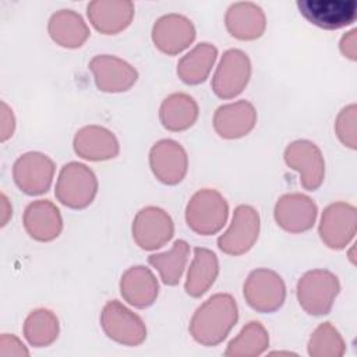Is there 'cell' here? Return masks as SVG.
I'll return each mask as SVG.
<instances>
[{"label": "cell", "mask_w": 357, "mask_h": 357, "mask_svg": "<svg viewBox=\"0 0 357 357\" xmlns=\"http://www.w3.org/2000/svg\"><path fill=\"white\" fill-rule=\"evenodd\" d=\"M236 300L230 294H215L194 314L190 332L192 337L206 346L220 343L237 321Z\"/></svg>", "instance_id": "1"}, {"label": "cell", "mask_w": 357, "mask_h": 357, "mask_svg": "<svg viewBox=\"0 0 357 357\" xmlns=\"http://www.w3.org/2000/svg\"><path fill=\"white\" fill-rule=\"evenodd\" d=\"M226 199L215 190L204 188L192 195L185 209V220L191 230L209 236L219 231L227 219Z\"/></svg>", "instance_id": "2"}, {"label": "cell", "mask_w": 357, "mask_h": 357, "mask_svg": "<svg viewBox=\"0 0 357 357\" xmlns=\"http://www.w3.org/2000/svg\"><path fill=\"white\" fill-rule=\"evenodd\" d=\"M98 191V181L93 172L82 163L71 162L60 170L56 197L57 199L73 209L88 206Z\"/></svg>", "instance_id": "3"}, {"label": "cell", "mask_w": 357, "mask_h": 357, "mask_svg": "<svg viewBox=\"0 0 357 357\" xmlns=\"http://www.w3.org/2000/svg\"><path fill=\"white\" fill-rule=\"evenodd\" d=\"M339 293L337 278L325 269L307 272L297 284L300 305L312 315L328 314Z\"/></svg>", "instance_id": "4"}, {"label": "cell", "mask_w": 357, "mask_h": 357, "mask_svg": "<svg viewBox=\"0 0 357 357\" xmlns=\"http://www.w3.org/2000/svg\"><path fill=\"white\" fill-rule=\"evenodd\" d=\"M300 14L312 25L322 29H339L356 21L354 0H298Z\"/></svg>", "instance_id": "5"}, {"label": "cell", "mask_w": 357, "mask_h": 357, "mask_svg": "<svg viewBox=\"0 0 357 357\" xmlns=\"http://www.w3.org/2000/svg\"><path fill=\"white\" fill-rule=\"evenodd\" d=\"M286 287L282 278L269 269H255L244 283V298L259 312H273L282 307Z\"/></svg>", "instance_id": "6"}, {"label": "cell", "mask_w": 357, "mask_h": 357, "mask_svg": "<svg viewBox=\"0 0 357 357\" xmlns=\"http://www.w3.org/2000/svg\"><path fill=\"white\" fill-rule=\"evenodd\" d=\"M251 75V63L248 56L238 50L225 52L212 78V89L222 99L237 96L248 84Z\"/></svg>", "instance_id": "7"}, {"label": "cell", "mask_w": 357, "mask_h": 357, "mask_svg": "<svg viewBox=\"0 0 357 357\" xmlns=\"http://www.w3.org/2000/svg\"><path fill=\"white\" fill-rule=\"evenodd\" d=\"M258 233V212L250 205H238L234 209L230 227L218 238V245L226 254L241 255L254 245Z\"/></svg>", "instance_id": "8"}, {"label": "cell", "mask_w": 357, "mask_h": 357, "mask_svg": "<svg viewBox=\"0 0 357 357\" xmlns=\"http://www.w3.org/2000/svg\"><path fill=\"white\" fill-rule=\"evenodd\" d=\"M53 174V160L39 152H28L21 155L14 163L13 169L15 184L28 195L46 192L52 184Z\"/></svg>", "instance_id": "9"}, {"label": "cell", "mask_w": 357, "mask_h": 357, "mask_svg": "<svg viewBox=\"0 0 357 357\" xmlns=\"http://www.w3.org/2000/svg\"><path fill=\"white\" fill-rule=\"evenodd\" d=\"M103 331L119 343L135 346L146 337V329L138 315L117 300L109 301L100 315Z\"/></svg>", "instance_id": "10"}, {"label": "cell", "mask_w": 357, "mask_h": 357, "mask_svg": "<svg viewBox=\"0 0 357 357\" xmlns=\"http://www.w3.org/2000/svg\"><path fill=\"white\" fill-rule=\"evenodd\" d=\"M284 160L291 169L300 173V181L305 190L314 191L321 185L325 163L322 153L315 144L305 139L289 144L284 151Z\"/></svg>", "instance_id": "11"}, {"label": "cell", "mask_w": 357, "mask_h": 357, "mask_svg": "<svg viewBox=\"0 0 357 357\" xmlns=\"http://www.w3.org/2000/svg\"><path fill=\"white\" fill-rule=\"evenodd\" d=\"M173 222L160 208L141 209L132 222V237L144 250H155L166 244L173 236Z\"/></svg>", "instance_id": "12"}, {"label": "cell", "mask_w": 357, "mask_h": 357, "mask_svg": "<svg viewBox=\"0 0 357 357\" xmlns=\"http://www.w3.org/2000/svg\"><path fill=\"white\" fill-rule=\"evenodd\" d=\"M195 39L192 22L181 14H166L160 17L152 28L155 46L166 54H177L187 49Z\"/></svg>", "instance_id": "13"}, {"label": "cell", "mask_w": 357, "mask_h": 357, "mask_svg": "<svg viewBox=\"0 0 357 357\" xmlns=\"http://www.w3.org/2000/svg\"><path fill=\"white\" fill-rule=\"evenodd\" d=\"M356 233V209L354 206L336 202L329 205L321 218L319 236L331 248H343Z\"/></svg>", "instance_id": "14"}, {"label": "cell", "mask_w": 357, "mask_h": 357, "mask_svg": "<svg viewBox=\"0 0 357 357\" xmlns=\"http://www.w3.org/2000/svg\"><path fill=\"white\" fill-rule=\"evenodd\" d=\"M89 68L93 73L96 86L103 92L127 91L138 78L135 68L116 56H96L91 60Z\"/></svg>", "instance_id": "15"}, {"label": "cell", "mask_w": 357, "mask_h": 357, "mask_svg": "<svg viewBox=\"0 0 357 357\" xmlns=\"http://www.w3.org/2000/svg\"><path fill=\"white\" fill-rule=\"evenodd\" d=\"M149 163L153 174L165 184H177L187 173V153L173 139L156 142L151 149Z\"/></svg>", "instance_id": "16"}, {"label": "cell", "mask_w": 357, "mask_h": 357, "mask_svg": "<svg viewBox=\"0 0 357 357\" xmlns=\"http://www.w3.org/2000/svg\"><path fill=\"white\" fill-rule=\"evenodd\" d=\"M134 3L128 0H96L86 7L91 24L105 35L126 29L134 17Z\"/></svg>", "instance_id": "17"}, {"label": "cell", "mask_w": 357, "mask_h": 357, "mask_svg": "<svg viewBox=\"0 0 357 357\" xmlns=\"http://www.w3.org/2000/svg\"><path fill=\"white\" fill-rule=\"evenodd\" d=\"M317 218V205L303 194L283 195L275 206V219L280 227L291 233L312 227Z\"/></svg>", "instance_id": "18"}, {"label": "cell", "mask_w": 357, "mask_h": 357, "mask_svg": "<svg viewBox=\"0 0 357 357\" xmlns=\"http://www.w3.org/2000/svg\"><path fill=\"white\" fill-rule=\"evenodd\" d=\"M225 24L231 36L241 40H252L264 33L266 18L258 4L238 1L227 8Z\"/></svg>", "instance_id": "19"}, {"label": "cell", "mask_w": 357, "mask_h": 357, "mask_svg": "<svg viewBox=\"0 0 357 357\" xmlns=\"http://www.w3.org/2000/svg\"><path fill=\"white\" fill-rule=\"evenodd\" d=\"M257 113L247 100L220 106L213 116V127L223 138H240L247 135L255 126Z\"/></svg>", "instance_id": "20"}, {"label": "cell", "mask_w": 357, "mask_h": 357, "mask_svg": "<svg viewBox=\"0 0 357 357\" xmlns=\"http://www.w3.org/2000/svg\"><path fill=\"white\" fill-rule=\"evenodd\" d=\"M24 226L32 238L50 241L60 234L63 220L60 211L50 201L39 199L26 206Z\"/></svg>", "instance_id": "21"}, {"label": "cell", "mask_w": 357, "mask_h": 357, "mask_svg": "<svg viewBox=\"0 0 357 357\" xmlns=\"http://www.w3.org/2000/svg\"><path fill=\"white\" fill-rule=\"evenodd\" d=\"M74 151L84 159L106 160L119 153V142L109 130L99 126H88L77 132Z\"/></svg>", "instance_id": "22"}, {"label": "cell", "mask_w": 357, "mask_h": 357, "mask_svg": "<svg viewBox=\"0 0 357 357\" xmlns=\"http://www.w3.org/2000/svg\"><path fill=\"white\" fill-rule=\"evenodd\" d=\"M158 280L145 266H132L121 276V296L126 298V301L137 308L151 305L158 296Z\"/></svg>", "instance_id": "23"}, {"label": "cell", "mask_w": 357, "mask_h": 357, "mask_svg": "<svg viewBox=\"0 0 357 357\" xmlns=\"http://www.w3.org/2000/svg\"><path fill=\"white\" fill-rule=\"evenodd\" d=\"M50 38L63 47H79L89 36V28L74 10H60L49 20Z\"/></svg>", "instance_id": "24"}, {"label": "cell", "mask_w": 357, "mask_h": 357, "mask_svg": "<svg viewBox=\"0 0 357 357\" xmlns=\"http://www.w3.org/2000/svg\"><path fill=\"white\" fill-rule=\"evenodd\" d=\"M218 272L216 255L208 248H194V259L187 273L185 291L192 297L202 296L213 284Z\"/></svg>", "instance_id": "25"}, {"label": "cell", "mask_w": 357, "mask_h": 357, "mask_svg": "<svg viewBox=\"0 0 357 357\" xmlns=\"http://www.w3.org/2000/svg\"><path fill=\"white\" fill-rule=\"evenodd\" d=\"M218 50L211 43H199L177 64V75L188 85L204 82L216 60Z\"/></svg>", "instance_id": "26"}, {"label": "cell", "mask_w": 357, "mask_h": 357, "mask_svg": "<svg viewBox=\"0 0 357 357\" xmlns=\"http://www.w3.org/2000/svg\"><path fill=\"white\" fill-rule=\"evenodd\" d=\"M198 116L195 100L185 93H173L167 96L160 106L162 126L170 131H181L194 124Z\"/></svg>", "instance_id": "27"}, {"label": "cell", "mask_w": 357, "mask_h": 357, "mask_svg": "<svg viewBox=\"0 0 357 357\" xmlns=\"http://www.w3.org/2000/svg\"><path fill=\"white\" fill-rule=\"evenodd\" d=\"M190 245L184 240H176L173 247L163 254H152L148 262L159 272L165 284L174 286L178 283L188 259Z\"/></svg>", "instance_id": "28"}, {"label": "cell", "mask_w": 357, "mask_h": 357, "mask_svg": "<svg viewBox=\"0 0 357 357\" xmlns=\"http://www.w3.org/2000/svg\"><path fill=\"white\" fill-rule=\"evenodd\" d=\"M24 333L32 346H46L57 337V318L49 310L32 311L25 321Z\"/></svg>", "instance_id": "29"}, {"label": "cell", "mask_w": 357, "mask_h": 357, "mask_svg": "<svg viewBox=\"0 0 357 357\" xmlns=\"http://www.w3.org/2000/svg\"><path fill=\"white\" fill-rule=\"evenodd\" d=\"M268 333L264 329V326L259 322H250L247 326L243 328V331L240 332V335L233 339L229 343V349L226 351L227 356H234V354H241L244 347L247 346L248 349H251V354H261L264 351V349L268 346ZM248 349L247 353L248 354Z\"/></svg>", "instance_id": "30"}, {"label": "cell", "mask_w": 357, "mask_h": 357, "mask_svg": "<svg viewBox=\"0 0 357 357\" xmlns=\"http://www.w3.org/2000/svg\"><path fill=\"white\" fill-rule=\"evenodd\" d=\"M356 105L344 107L336 120V132L339 139L349 148L356 149Z\"/></svg>", "instance_id": "31"}, {"label": "cell", "mask_w": 357, "mask_h": 357, "mask_svg": "<svg viewBox=\"0 0 357 357\" xmlns=\"http://www.w3.org/2000/svg\"><path fill=\"white\" fill-rule=\"evenodd\" d=\"M14 131V116L13 110L6 105V102H1V141L4 142L7 138L13 135Z\"/></svg>", "instance_id": "32"}, {"label": "cell", "mask_w": 357, "mask_h": 357, "mask_svg": "<svg viewBox=\"0 0 357 357\" xmlns=\"http://www.w3.org/2000/svg\"><path fill=\"white\" fill-rule=\"evenodd\" d=\"M340 50L344 57L356 60V29H351L350 32L343 35L340 40Z\"/></svg>", "instance_id": "33"}, {"label": "cell", "mask_w": 357, "mask_h": 357, "mask_svg": "<svg viewBox=\"0 0 357 357\" xmlns=\"http://www.w3.org/2000/svg\"><path fill=\"white\" fill-rule=\"evenodd\" d=\"M1 201H3V219H1V226H6L7 225V220H8V215H11V209H7V198L6 195L3 194L1 195Z\"/></svg>", "instance_id": "34"}]
</instances>
